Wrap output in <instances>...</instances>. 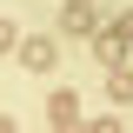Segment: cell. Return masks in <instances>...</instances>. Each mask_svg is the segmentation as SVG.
<instances>
[{
  "mask_svg": "<svg viewBox=\"0 0 133 133\" xmlns=\"http://www.w3.org/2000/svg\"><path fill=\"white\" fill-rule=\"evenodd\" d=\"M20 60H27V66H33V73H47V66H53V60H60V47H53L47 33H33V40H20Z\"/></svg>",
  "mask_w": 133,
  "mask_h": 133,
  "instance_id": "obj_1",
  "label": "cell"
},
{
  "mask_svg": "<svg viewBox=\"0 0 133 133\" xmlns=\"http://www.w3.org/2000/svg\"><path fill=\"white\" fill-rule=\"evenodd\" d=\"M66 27L87 33V27H93V7H87V0H73V7H66Z\"/></svg>",
  "mask_w": 133,
  "mask_h": 133,
  "instance_id": "obj_2",
  "label": "cell"
},
{
  "mask_svg": "<svg viewBox=\"0 0 133 133\" xmlns=\"http://www.w3.org/2000/svg\"><path fill=\"white\" fill-rule=\"evenodd\" d=\"M73 107H80L73 93H53V120H60V127H73Z\"/></svg>",
  "mask_w": 133,
  "mask_h": 133,
  "instance_id": "obj_3",
  "label": "cell"
},
{
  "mask_svg": "<svg viewBox=\"0 0 133 133\" xmlns=\"http://www.w3.org/2000/svg\"><path fill=\"white\" fill-rule=\"evenodd\" d=\"M0 133H14V127H7V120H0Z\"/></svg>",
  "mask_w": 133,
  "mask_h": 133,
  "instance_id": "obj_4",
  "label": "cell"
}]
</instances>
